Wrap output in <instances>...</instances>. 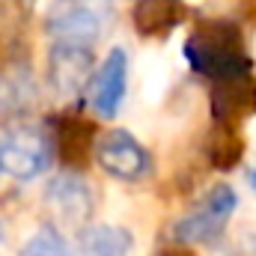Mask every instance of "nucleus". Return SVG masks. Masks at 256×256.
I'll return each instance as SVG.
<instances>
[{"instance_id":"obj_12","label":"nucleus","mask_w":256,"mask_h":256,"mask_svg":"<svg viewBox=\"0 0 256 256\" xmlns=\"http://www.w3.org/2000/svg\"><path fill=\"white\" fill-rule=\"evenodd\" d=\"M242 134L236 128H224V126H214V134L208 140V161L214 170H230L242 161Z\"/></svg>"},{"instance_id":"obj_8","label":"nucleus","mask_w":256,"mask_h":256,"mask_svg":"<svg viewBox=\"0 0 256 256\" xmlns=\"http://www.w3.org/2000/svg\"><path fill=\"white\" fill-rule=\"evenodd\" d=\"M256 110V80L248 78H238V80H224V84H214L212 90V116L214 122L224 128H236Z\"/></svg>"},{"instance_id":"obj_16","label":"nucleus","mask_w":256,"mask_h":256,"mask_svg":"<svg viewBox=\"0 0 256 256\" xmlns=\"http://www.w3.org/2000/svg\"><path fill=\"white\" fill-rule=\"evenodd\" d=\"M248 182H250V188L256 191V170H250V173H248Z\"/></svg>"},{"instance_id":"obj_2","label":"nucleus","mask_w":256,"mask_h":256,"mask_svg":"<svg viewBox=\"0 0 256 256\" xmlns=\"http://www.w3.org/2000/svg\"><path fill=\"white\" fill-rule=\"evenodd\" d=\"M238 208V194L230 182H218L194 202L191 212H185L173 224V242L182 248H202L212 244L230 224V218Z\"/></svg>"},{"instance_id":"obj_6","label":"nucleus","mask_w":256,"mask_h":256,"mask_svg":"<svg viewBox=\"0 0 256 256\" xmlns=\"http://www.w3.org/2000/svg\"><path fill=\"white\" fill-rule=\"evenodd\" d=\"M92 45L84 42H51L48 51V84L57 96H78L92 80Z\"/></svg>"},{"instance_id":"obj_9","label":"nucleus","mask_w":256,"mask_h":256,"mask_svg":"<svg viewBox=\"0 0 256 256\" xmlns=\"http://www.w3.org/2000/svg\"><path fill=\"white\" fill-rule=\"evenodd\" d=\"M96 131H92V122H86L84 116H74V114H66L57 120V155L60 161L68 164V167H80L86 161L90 152H96Z\"/></svg>"},{"instance_id":"obj_14","label":"nucleus","mask_w":256,"mask_h":256,"mask_svg":"<svg viewBox=\"0 0 256 256\" xmlns=\"http://www.w3.org/2000/svg\"><path fill=\"white\" fill-rule=\"evenodd\" d=\"M30 92H33V80H30V74H27L24 68H21V72H9V78L0 80V108H3V110L27 108ZM33 96H36V92H33Z\"/></svg>"},{"instance_id":"obj_1","label":"nucleus","mask_w":256,"mask_h":256,"mask_svg":"<svg viewBox=\"0 0 256 256\" xmlns=\"http://www.w3.org/2000/svg\"><path fill=\"white\" fill-rule=\"evenodd\" d=\"M185 57L194 66V72L214 84L248 78L254 68L242 30L224 18H206L194 27L185 42Z\"/></svg>"},{"instance_id":"obj_4","label":"nucleus","mask_w":256,"mask_h":256,"mask_svg":"<svg viewBox=\"0 0 256 256\" xmlns=\"http://www.w3.org/2000/svg\"><path fill=\"white\" fill-rule=\"evenodd\" d=\"M42 200H45L48 214L60 226H72V230H86L90 226L86 220L92 218V208H96V191L80 173H72V170L57 173L45 185Z\"/></svg>"},{"instance_id":"obj_15","label":"nucleus","mask_w":256,"mask_h":256,"mask_svg":"<svg viewBox=\"0 0 256 256\" xmlns=\"http://www.w3.org/2000/svg\"><path fill=\"white\" fill-rule=\"evenodd\" d=\"M0 256H6V230L0 224Z\"/></svg>"},{"instance_id":"obj_3","label":"nucleus","mask_w":256,"mask_h":256,"mask_svg":"<svg viewBox=\"0 0 256 256\" xmlns=\"http://www.w3.org/2000/svg\"><path fill=\"white\" fill-rule=\"evenodd\" d=\"M54 143L39 128H12L0 137V173L18 182L42 176L54 161Z\"/></svg>"},{"instance_id":"obj_13","label":"nucleus","mask_w":256,"mask_h":256,"mask_svg":"<svg viewBox=\"0 0 256 256\" xmlns=\"http://www.w3.org/2000/svg\"><path fill=\"white\" fill-rule=\"evenodd\" d=\"M18 256H72L68 242L63 238V232L51 224L39 226L33 236H27V242L18 248Z\"/></svg>"},{"instance_id":"obj_10","label":"nucleus","mask_w":256,"mask_h":256,"mask_svg":"<svg viewBox=\"0 0 256 256\" xmlns=\"http://www.w3.org/2000/svg\"><path fill=\"white\" fill-rule=\"evenodd\" d=\"M134 236L120 224H90L78 232V256H131Z\"/></svg>"},{"instance_id":"obj_11","label":"nucleus","mask_w":256,"mask_h":256,"mask_svg":"<svg viewBox=\"0 0 256 256\" xmlns=\"http://www.w3.org/2000/svg\"><path fill=\"white\" fill-rule=\"evenodd\" d=\"M182 15V0H137L131 21L140 36H164L179 27Z\"/></svg>"},{"instance_id":"obj_5","label":"nucleus","mask_w":256,"mask_h":256,"mask_svg":"<svg viewBox=\"0 0 256 256\" xmlns=\"http://www.w3.org/2000/svg\"><path fill=\"white\" fill-rule=\"evenodd\" d=\"M96 161L108 176H114L120 182H140L152 170V158H149L146 146L126 128H110V131L98 134Z\"/></svg>"},{"instance_id":"obj_7","label":"nucleus","mask_w":256,"mask_h":256,"mask_svg":"<svg viewBox=\"0 0 256 256\" xmlns=\"http://www.w3.org/2000/svg\"><path fill=\"white\" fill-rule=\"evenodd\" d=\"M126 92H128V54L122 48H110L104 54L102 66L96 68L92 80H90V108L96 110V116L114 120L126 104Z\"/></svg>"}]
</instances>
